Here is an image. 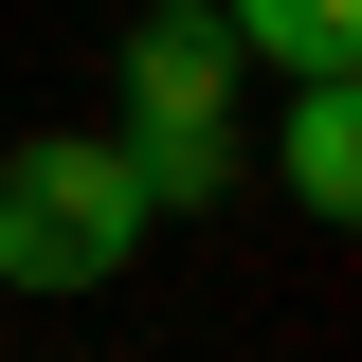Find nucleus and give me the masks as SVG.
<instances>
[{
    "label": "nucleus",
    "instance_id": "nucleus-1",
    "mask_svg": "<svg viewBox=\"0 0 362 362\" xmlns=\"http://www.w3.org/2000/svg\"><path fill=\"white\" fill-rule=\"evenodd\" d=\"M145 181L109 127H37V145H0V290H109V272L145 254Z\"/></svg>",
    "mask_w": 362,
    "mask_h": 362
},
{
    "label": "nucleus",
    "instance_id": "nucleus-2",
    "mask_svg": "<svg viewBox=\"0 0 362 362\" xmlns=\"http://www.w3.org/2000/svg\"><path fill=\"white\" fill-rule=\"evenodd\" d=\"M163 127H235V37H218V0L127 18V145H163Z\"/></svg>",
    "mask_w": 362,
    "mask_h": 362
},
{
    "label": "nucleus",
    "instance_id": "nucleus-3",
    "mask_svg": "<svg viewBox=\"0 0 362 362\" xmlns=\"http://www.w3.org/2000/svg\"><path fill=\"white\" fill-rule=\"evenodd\" d=\"M272 181H290L308 218H362V90H344V73H308V90H290V145H272Z\"/></svg>",
    "mask_w": 362,
    "mask_h": 362
},
{
    "label": "nucleus",
    "instance_id": "nucleus-4",
    "mask_svg": "<svg viewBox=\"0 0 362 362\" xmlns=\"http://www.w3.org/2000/svg\"><path fill=\"white\" fill-rule=\"evenodd\" d=\"M218 37H235V73H344L362 54V0H218Z\"/></svg>",
    "mask_w": 362,
    "mask_h": 362
}]
</instances>
